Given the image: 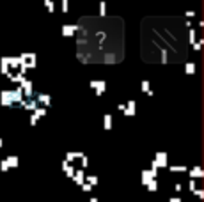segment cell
<instances>
[{"label":"cell","mask_w":204,"mask_h":202,"mask_svg":"<svg viewBox=\"0 0 204 202\" xmlns=\"http://www.w3.org/2000/svg\"><path fill=\"white\" fill-rule=\"evenodd\" d=\"M66 161L69 165H73L75 169H82V170H85L87 165H89V158L83 153H80V151H69V153H66Z\"/></svg>","instance_id":"1"},{"label":"cell","mask_w":204,"mask_h":202,"mask_svg":"<svg viewBox=\"0 0 204 202\" xmlns=\"http://www.w3.org/2000/svg\"><path fill=\"white\" fill-rule=\"evenodd\" d=\"M117 108H119V112H123L126 117H133V115L137 114V103H135L133 99H128L126 103H119Z\"/></svg>","instance_id":"2"},{"label":"cell","mask_w":204,"mask_h":202,"mask_svg":"<svg viewBox=\"0 0 204 202\" xmlns=\"http://www.w3.org/2000/svg\"><path fill=\"white\" fill-rule=\"evenodd\" d=\"M167 165H169V156H167V153H156L155 158H153V161H151V169L158 170V169H165Z\"/></svg>","instance_id":"3"},{"label":"cell","mask_w":204,"mask_h":202,"mask_svg":"<svg viewBox=\"0 0 204 202\" xmlns=\"http://www.w3.org/2000/svg\"><path fill=\"white\" fill-rule=\"evenodd\" d=\"M20 60H21V66L25 69H34L37 66V55L36 53H23V55H20Z\"/></svg>","instance_id":"4"},{"label":"cell","mask_w":204,"mask_h":202,"mask_svg":"<svg viewBox=\"0 0 204 202\" xmlns=\"http://www.w3.org/2000/svg\"><path fill=\"white\" fill-rule=\"evenodd\" d=\"M18 87L21 89V92H23V98H25V99H32V98H34V83H32L28 78H23V82H21Z\"/></svg>","instance_id":"5"},{"label":"cell","mask_w":204,"mask_h":202,"mask_svg":"<svg viewBox=\"0 0 204 202\" xmlns=\"http://www.w3.org/2000/svg\"><path fill=\"white\" fill-rule=\"evenodd\" d=\"M89 85H91V89L94 91L96 96H103L105 91H107V82L105 80H91Z\"/></svg>","instance_id":"6"},{"label":"cell","mask_w":204,"mask_h":202,"mask_svg":"<svg viewBox=\"0 0 204 202\" xmlns=\"http://www.w3.org/2000/svg\"><path fill=\"white\" fill-rule=\"evenodd\" d=\"M156 176H158V170H155V169H147V170H142L140 172V181H142V185H149L153 179H156Z\"/></svg>","instance_id":"7"},{"label":"cell","mask_w":204,"mask_h":202,"mask_svg":"<svg viewBox=\"0 0 204 202\" xmlns=\"http://www.w3.org/2000/svg\"><path fill=\"white\" fill-rule=\"evenodd\" d=\"M34 99H36L37 106H43V108H48V106L52 105V96L46 94V92H37V96H36Z\"/></svg>","instance_id":"8"},{"label":"cell","mask_w":204,"mask_h":202,"mask_svg":"<svg viewBox=\"0 0 204 202\" xmlns=\"http://www.w3.org/2000/svg\"><path fill=\"white\" fill-rule=\"evenodd\" d=\"M76 32H78V25H75V23L62 25V35L64 37H73V35H76Z\"/></svg>","instance_id":"9"},{"label":"cell","mask_w":204,"mask_h":202,"mask_svg":"<svg viewBox=\"0 0 204 202\" xmlns=\"http://www.w3.org/2000/svg\"><path fill=\"white\" fill-rule=\"evenodd\" d=\"M11 98H12V105H21L23 103V92H21V89L20 87H16V89H12L11 91Z\"/></svg>","instance_id":"10"},{"label":"cell","mask_w":204,"mask_h":202,"mask_svg":"<svg viewBox=\"0 0 204 202\" xmlns=\"http://www.w3.org/2000/svg\"><path fill=\"white\" fill-rule=\"evenodd\" d=\"M85 176H87V172L85 170H82V169H78L75 174H73V181H75V185H78V186H82L83 183H85Z\"/></svg>","instance_id":"11"},{"label":"cell","mask_w":204,"mask_h":202,"mask_svg":"<svg viewBox=\"0 0 204 202\" xmlns=\"http://www.w3.org/2000/svg\"><path fill=\"white\" fill-rule=\"evenodd\" d=\"M0 103H2L4 106H12L11 91H2V92H0Z\"/></svg>","instance_id":"12"},{"label":"cell","mask_w":204,"mask_h":202,"mask_svg":"<svg viewBox=\"0 0 204 202\" xmlns=\"http://www.w3.org/2000/svg\"><path fill=\"white\" fill-rule=\"evenodd\" d=\"M23 110H27V112H34L36 108H37V103H36V99L32 98V99H23V103L20 105Z\"/></svg>","instance_id":"13"},{"label":"cell","mask_w":204,"mask_h":202,"mask_svg":"<svg viewBox=\"0 0 204 202\" xmlns=\"http://www.w3.org/2000/svg\"><path fill=\"white\" fill-rule=\"evenodd\" d=\"M188 176H190V179H195V181H197V179H201L204 176V172L199 165H195V167H192V169L188 170Z\"/></svg>","instance_id":"14"},{"label":"cell","mask_w":204,"mask_h":202,"mask_svg":"<svg viewBox=\"0 0 204 202\" xmlns=\"http://www.w3.org/2000/svg\"><path fill=\"white\" fill-rule=\"evenodd\" d=\"M62 170H64V174H66V176H68V177L71 179V177H73V174H75V172H76L78 169H75L73 165H69V163H68V161L64 160V161H62Z\"/></svg>","instance_id":"15"},{"label":"cell","mask_w":204,"mask_h":202,"mask_svg":"<svg viewBox=\"0 0 204 202\" xmlns=\"http://www.w3.org/2000/svg\"><path fill=\"white\" fill-rule=\"evenodd\" d=\"M140 91H142L144 94H147V96H155V92H153V89H151L149 80H142V83H140Z\"/></svg>","instance_id":"16"},{"label":"cell","mask_w":204,"mask_h":202,"mask_svg":"<svg viewBox=\"0 0 204 202\" xmlns=\"http://www.w3.org/2000/svg\"><path fill=\"white\" fill-rule=\"evenodd\" d=\"M112 124H114L112 115H110V114H105V115H103V128L108 131V130H112Z\"/></svg>","instance_id":"17"},{"label":"cell","mask_w":204,"mask_h":202,"mask_svg":"<svg viewBox=\"0 0 204 202\" xmlns=\"http://www.w3.org/2000/svg\"><path fill=\"white\" fill-rule=\"evenodd\" d=\"M5 161H7L9 169H16V167L20 165V158H18V156H7V158H5Z\"/></svg>","instance_id":"18"},{"label":"cell","mask_w":204,"mask_h":202,"mask_svg":"<svg viewBox=\"0 0 204 202\" xmlns=\"http://www.w3.org/2000/svg\"><path fill=\"white\" fill-rule=\"evenodd\" d=\"M98 181H99V179H98V176H91V174H87V176H85V183H87L89 186H92V188H94V186H98Z\"/></svg>","instance_id":"19"},{"label":"cell","mask_w":204,"mask_h":202,"mask_svg":"<svg viewBox=\"0 0 204 202\" xmlns=\"http://www.w3.org/2000/svg\"><path fill=\"white\" fill-rule=\"evenodd\" d=\"M171 169V172H174V174H183V172H188V169L185 167V165H172V167H169Z\"/></svg>","instance_id":"20"},{"label":"cell","mask_w":204,"mask_h":202,"mask_svg":"<svg viewBox=\"0 0 204 202\" xmlns=\"http://www.w3.org/2000/svg\"><path fill=\"white\" fill-rule=\"evenodd\" d=\"M185 73L187 75H194L195 73V64L194 62H187L185 64Z\"/></svg>","instance_id":"21"},{"label":"cell","mask_w":204,"mask_h":202,"mask_svg":"<svg viewBox=\"0 0 204 202\" xmlns=\"http://www.w3.org/2000/svg\"><path fill=\"white\" fill-rule=\"evenodd\" d=\"M46 112H48V108H43V106H37V108H36V110H34L32 114H34V115H37V117L41 119V117H44V115H46Z\"/></svg>","instance_id":"22"},{"label":"cell","mask_w":204,"mask_h":202,"mask_svg":"<svg viewBox=\"0 0 204 202\" xmlns=\"http://www.w3.org/2000/svg\"><path fill=\"white\" fill-rule=\"evenodd\" d=\"M188 35H190V43L194 46L197 43V32H195V28H188Z\"/></svg>","instance_id":"23"},{"label":"cell","mask_w":204,"mask_h":202,"mask_svg":"<svg viewBox=\"0 0 204 202\" xmlns=\"http://www.w3.org/2000/svg\"><path fill=\"white\" fill-rule=\"evenodd\" d=\"M146 188H147L149 192H153V193H155V192H158V179H153V181L146 186Z\"/></svg>","instance_id":"24"},{"label":"cell","mask_w":204,"mask_h":202,"mask_svg":"<svg viewBox=\"0 0 204 202\" xmlns=\"http://www.w3.org/2000/svg\"><path fill=\"white\" fill-rule=\"evenodd\" d=\"M188 190H190L192 193H195V192L199 190V186H197V181H195V179H190V181H188Z\"/></svg>","instance_id":"25"},{"label":"cell","mask_w":204,"mask_h":202,"mask_svg":"<svg viewBox=\"0 0 204 202\" xmlns=\"http://www.w3.org/2000/svg\"><path fill=\"white\" fill-rule=\"evenodd\" d=\"M44 7H46L50 12H53V11H55V4H53V0H44Z\"/></svg>","instance_id":"26"},{"label":"cell","mask_w":204,"mask_h":202,"mask_svg":"<svg viewBox=\"0 0 204 202\" xmlns=\"http://www.w3.org/2000/svg\"><path fill=\"white\" fill-rule=\"evenodd\" d=\"M99 16H107V4L105 2H99Z\"/></svg>","instance_id":"27"},{"label":"cell","mask_w":204,"mask_h":202,"mask_svg":"<svg viewBox=\"0 0 204 202\" xmlns=\"http://www.w3.org/2000/svg\"><path fill=\"white\" fill-rule=\"evenodd\" d=\"M60 11H62V12H68V11H69V2H68V0H62V2H60Z\"/></svg>","instance_id":"28"},{"label":"cell","mask_w":204,"mask_h":202,"mask_svg":"<svg viewBox=\"0 0 204 202\" xmlns=\"http://www.w3.org/2000/svg\"><path fill=\"white\" fill-rule=\"evenodd\" d=\"M28 122H30V126H37V122H39V117H37V115H34V114H30V119H28Z\"/></svg>","instance_id":"29"},{"label":"cell","mask_w":204,"mask_h":202,"mask_svg":"<svg viewBox=\"0 0 204 202\" xmlns=\"http://www.w3.org/2000/svg\"><path fill=\"white\" fill-rule=\"evenodd\" d=\"M0 170H2V172H7V170H9V165H7V161H5V158H4V160L0 161Z\"/></svg>","instance_id":"30"},{"label":"cell","mask_w":204,"mask_h":202,"mask_svg":"<svg viewBox=\"0 0 204 202\" xmlns=\"http://www.w3.org/2000/svg\"><path fill=\"white\" fill-rule=\"evenodd\" d=\"M80 190H82V192H83V193H89V192H91V190H92V186H89V185H87V183H83V185H82V186H80Z\"/></svg>","instance_id":"31"},{"label":"cell","mask_w":204,"mask_h":202,"mask_svg":"<svg viewBox=\"0 0 204 202\" xmlns=\"http://www.w3.org/2000/svg\"><path fill=\"white\" fill-rule=\"evenodd\" d=\"M194 195H195V197H197L199 201L203 202V199H204V190H203V188H199V190H197V192H195Z\"/></svg>","instance_id":"32"},{"label":"cell","mask_w":204,"mask_h":202,"mask_svg":"<svg viewBox=\"0 0 204 202\" xmlns=\"http://www.w3.org/2000/svg\"><path fill=\"white\" fill-rule=\"evenodd\" d=\"M201 48H203V39H197V43L194 44V50H195V51H201Z\"/></svg>","instance_id":"33"},{"label":"cell","mask_w":204,"mask_h":202,"mask_svg":"<svg viewBox=\"0 0 204 202\" xmlns=\"http://www.w3.org/2000/svg\"><path fill=\"white\" fill-rule=\"evenodd\" d=\"M185 16H187V20H188V21H190V20H192V18H195V12H194V11H188V12H187V14H185Z\"/></svg>","instance_id":"34"},{"label":"cell","mask_w":204,"mask_h":202,"mask_svg":"<svg viewBox=\"0 0 204 202\" xmlns=\"http://www.w3.org/2000/svg\"><path fill=\"white\" fill-rule=\"evenodd\" d=\"M174 190H176V192H181V190H183V185H181V183H176Z\"/></svg>","instance_id":"35"},{"label":"cell","mask_w":204,"mask_h":202,"mask_svg":"<svg viewBox=\"0 0 204 202\" xmlns=\"http://www.w3.org/2000/svg\"><path fill=\"white\" fill-rule=\"evenodd\" d=\"M167 202H183V201H181L179 197H171V199H169Z\"/></svg>","instance_id":"36"},{"label":"cell","mask_w":204,"mask_h":202,"mask_svg":"<svg viewBox=\"0 0 204 202\" xmlns=\"http://www.w3.org/2000/svg\"><path fill=\"white\" fill-rule=\"evenodd\" d=\"M89 202H99V199H98V197H91V199H89Z\"/></svg>","instance_id":"37"},{"label":"cell","mask_w":204,"mask_h":202,"mask_svg":"<svg viewBox=\"0 0 204 202\" xmlns=\"http://www.w3.org/2000/svg\"><path fill=\"white\" fill-rule=\"evenodd\" d=\"M2 146H4V142H2V138H0V147H2Z\"/></svg>","instance_id":"38"}]
</instances>
